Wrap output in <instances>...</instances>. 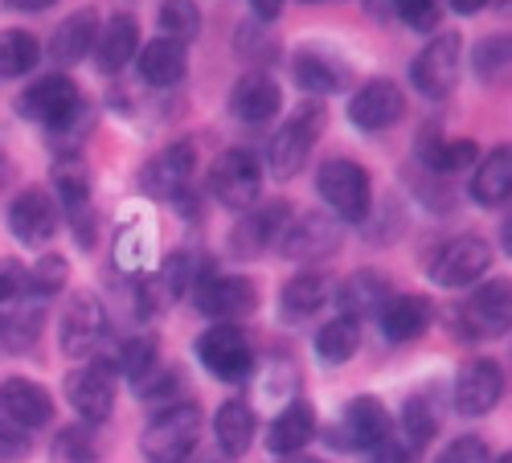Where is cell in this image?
<instances>
[{
	"mask_svg": "<svg viewBox=\"0 0 512 463\" xmlns=\"http://www.w3.org/2000/svg\"><path fill=\"white\" fill-rule=\"evenodd\" d=\"M508 320H512V304H508V283L504 279H492V283L476 287L459 308V324L467 328V336H504Z\"/></svg>",
	"mask_w": 512,
	"mask_h": 463,
	"instance_id": "cell-18",
	"label": "cell"
},
{
	"mask_svg": "<svg viewBox=\"0 0 512 463\" xmlns=\"http://www.w3.org/2000/svg\"><path fill=\"white\" fill-rule=\"evenodd\" d=\"M459 50L463 41L459 33H435L426 41V50L414 58L410 66V82L418 87L422 99H447L455 91V78H459Z\"/></svg>",
	"mask_w": 512,
	"mask_h": 463,
	"instance_id": "cell-6",
	"label": "cell"
},
{
	"mask_svg": "<svg viewBox=\"0 0 512 463\" xmlns=\"http://www.w3.org/2000/svg\"><path fill=\"white\" fill-rule=\"evenodd\" d=\"M291 78H295V87H300L304 95H312V99H324V95L345 87V70H340V62L328 58L324 50H316V46H304V50L291 54Z\"/></svg>",
	"mask_w": 512,
	"mask_h": 463,
	"instance_id": "cell-26",
	"label": "cell"
},
{
	"mask_svg": "<svg viewBox=\"0 0 512 463\" xmlns=\"http://www.w3.org/2000/svg\"><path fill=\"white\" fill-rule=\"evenodd\" d=\"M287 222H291L287 201L259 205L254 214H246V218L230 230V255H234V259H254V255H263L271 242H279V234H283Z\"/></svg>",
	"mask_w": 512,
	"mask_h": 463,
	"instance_id": "cell-19",
	"label": "cell"
},
{
	"mask_svg": "<svg viewBox=\"0 0 512 463\" xmlns=\"http://www.w3.org/2000/svg\"><path fill=\"white\" fill-rule=\"evenodd\" d=\"M357 349H361V324L349 320V316H336V320H328V324L316 332V353H320V361H328V365L349 361Z\"/></svg>",
	"mask_w": 512,
	"mask_h": 463,
	"instance_id": "cell-34",
	"label": "cell"
},
{
	"mask_svg": "<svg viewBox=\"0 0 512 463\" xmlns=\"http://www.w3.org/2000/svg\"><path fill=\"white\" fill-rule=\"evenodd\" d=\"M394 9H398V17H402L410 29H418V33L439 29V17H443L439 0H394Z\"/></svg>",
	"mask_w": 512,
	"mask_h": 463,
	"instance_id": "cell-44",
	"label": "cell"
},
{
	"mask_svg": "<svg viewBox=\"0 0 512 463\" xmlns=\"http://www.w3.org/2000/svg\"><path fill=\"white\" fill-rule=\"evenodd\" d=\"M91 128H95L91 107H87V103H74V107L54 123V128H46V132H50V144L58 148V156H78V148L87 144Z\"/></svg>",
	"mask_w": 512,
	"mask_h": 463,
	"instance_id": "cell-38",
	"label": "cell"
},
{
	"mask_svg": "<svg viewBox=\"0 0 512 463\" xmlns=\"http://www.w3.org/2000/svg\"><path fill=\"white\" fill-rule=\"evenodd\" d=\"M410 459H414V447L410 443H398L394 435L386 443L373 447V463H410Z\"/></svg>",
	"mask_w": 512,
	"mask_h": 463,
	"instance_id": "cell-49",
	"label": "cell"
},
{
	"mask_svg": "<svg viewBox=\"0 0 512 463\" xmlns=\"http://www.w3.org/2000/svg\"><path fill=\"white\" fill-rule=\"evenodd\" d=\"M201 439V406L173 402L164 406L140 435V451L148 463H181Z\"/></svg>",
	"mask_w": 512,
	"mask_h": 463,
	"instance_id": "cell-1",
	"label": "cell"
},
{
	"mask_svg": "<svg viewBox=\"0 0 512 463\" xmlns=\"http://www.w3.org/2000/svg\"><path fill=\"white\" fill-rule=\"evenodd\" d=\"M193 275H197V259L189 255V250H177V255H168L160 263V271L152 275V283L144 287V316L152 312H164V308H173L177 300H185L189 291H193Z\"/></svg>",
	"mask_w": 512,
	"mask_h": 463,
	"instance_id": "cell-21",
	"label": "cell"
},
{
	"mask_svg": "<svg viewBox=\"0 0 512 463\" xmlns=\"http://www.w3.org/2000/svg\"><path fill=\"white\" fill-rule=\"evenodd\" d=\"M70 283V263L62 255H41L29 271H25V291L33 300H50Z\"/></svg>",
	"mask_w": 512,
	"mask_h": 463,
	"instance_id": "cell-41",
	"label": "cell"
},
{
	"mask_svg": "<svg viewBox=\"0 0 512 463\" xmlns=\"http://www.w3.org/2000/svg\"><path fill=\"white\" fill-rule=\"evenodd\" d=\"M13 9H21V13H41V9H50L54 0H9Z\"/></svg>",
	"mask_w": 512,
	"mask_h": 463,
	"instance_id": "cell-52",
	"label": "cell"
},
{
	"mask_svg": "<svg viewBox=\"0 0 512 463\" xmlns=\"http://www.w3.org/2000/svg\"><path fill=\"white\" fill-rule=\"evenodd\" d=\"M402 115H406V95L390 78L365 82V87L349 99V119L361 132H381V128H390V123H398Z\"/></svg>",
	"mask_w": 512,
	"mask_h": 463,
	"instance_id": "cell-16",
	"label": "cell"
},
{
	"mask_svg": "<svg viewBox=\"0 0 512 463\" xmlns=\"http://www.w3.org/2000/svg\"><path fill=\"white\" fill-rule=\"evenodd\" d=\"M209 193L226 209H250L263 193V164L250 148H230L209 168Z\"/></svg>",
	"mask_w": 512,
	"mask_h": 463,
	"instance_id": "cell-4",
	"label": "cell"
},
{
	"mask_svg": "<svg viewBox=\"0 0 512 463\" xmlns=\"http://www.w3.org/2000/svg\"><path fill=\"white\" fill-rule=\"evenodd\" d=\"M140 54V25L136 17H111L107 25H99V37H95V62L103 74H115L123 70Z\"/></svg>",
	"mask_w": 512,
	"mask_h": 463,
	"instance_id": "cell-28",
	"label": "cell"
},
{
	"mask_svg": "<svg viewBox=\"0 0 512 463\" xmlns=\"http://www.w3.org/2000/svg\"><path fill=\"white\" fill-rule=\"evenodd\" d=\"M193 304L201 316L230 324V320H242L259 308V283L246 275H213L201 287H193Z\"/></svg>",
	"mask_w": 512,
	"mask_h": 463,
	"instance_id": "cell-7",
	"label": "cell"
},
{
	"mask_svg": "<svg viewBox=\"0 0 512 463\" xmlns=\"http://www.w3.org/2000/svg\"><path fill=\"white\" fill-rule=\"evenodd\" d=\"M431 300L426 296H390V304L377 312V328L386 341L394 345H406V341H418V336L431 328Z\"/></svg>",
	"mask_w": 512,
	"mask_h": 463,
	"instance_id": "cell-23",
	"label": "cell"
},
{
	"mask_svg": "<svg viewBox=\"0 0 512 463\" xmlns=\"http://www.w3.org/2000/svg\"><path fill=\"white\" fill-rule=\"evenodd\" d=\"M304 5H320V0H304Z\"/></svg>",
	"mask_w": 512,
	"mask_h": 463,
	"instance_id": "cell-55",
	"label": "cell"
},
{
	"mask_svg": "<svg viewBox=\"0 0 512 463\" xmlns=\"http://www.w3.org/2000/svg\"><path fill=\"white\" fill-rule=\"evenodd\" d=\"M107 336V312L95 296H70L62 324H58V341L66 357H91Z\"/></svg>",
	"mask_w": 512,
	"mask_h": 463,
	"instance_id": "cell-12",
	"label": "cell"
},
{
	"mask_svg": "<svg viewBox=\"0 0 512 463\" xmlns=\"http://www.w3.org/2000/svg\"><path fill=\"white\" fill-rule=\"evenodd\" d=\"M283 107V91H279V82L267 74V70H250L234 82V91H230V111L242 119V123H267L275 119Z\"/></svg>",
	"mask_w": 512,
	"mask_h": 463,
	"instance_id": "cell-22",
	"label": "cell"
},
{
	"mask_svg": "<svg viewBox=\"0 0 512 463\" xmlns=\"http://www.w3.org/2000/svg\"><path fill=\"white\" fill-rule=\"evenodd\" d=\"M504 394V369L500 361L492 357H480V361H467L455 377V386H451V406L455 414L463 418H480L488 414Z\"/></svg>",
	"mask_w": 512,
	"mask_h": 463,
	"instance_id": "cell-10",
	"label": "cell"
},
{
	"mask_svg": "<svg viewBox=\"0 0 512 463\" xmlns=\"http://www.w3.org/2000/svg\"><path fill=\"white\" fill-rule=\"evenodd\" d=\"M439 463H492V455H488V447H484V439H476V435H463V439H455L443 455H439Z\"/></svg>",
	"mask_w": 512,
	"mask_h": 463,
	"instance_id": "cell-46",
	"label": "cell"
},
{
	"mask_svg": "<svg viewBox=\"0 0 512 463\" xmlns=\"http://www.w3.org/2000/svg\"><path fill=\"white\" fill-rule=\"evenodd\" d=\"M283 463H328V459H316V455H287Z\"/></svg>",
	"mask_w": 512,
	"mask_h": 463,
	"instance_id": "cell-53",
	"label": "cell"
},
{
	"mask_svg": "<svg viewBox=\"0 0 512 463\" xmlns=\"http://www.w3.org/2000/svg\"><path fill=\"white\" fill-rule=\"evenodd\" d=\"M332 296V287H328V275L324 271H300L295 279L283 283V312L291 320H304L312 312H320Z\"/></svg>",
	"mask_w": 512,
	"mask_h": 463,
	"instance_id": "cell-32",
	"label": "cell"
},
{
	"mask_svg": "<svg viewBox=\"0 0 512 463\" xmlns=\"http://www.w3.org/2000/svg\"><path fill=\"white\" fill-rule=\"evenodd\" d=\"M496 463H508V459H496Z\"/></svg>",
	"mask_w": 512,
	"mask_h": 463,
	"instance_id": "cell-56",
	"label": "cell"
},
{
	"mask_svg": "<svg viewBox=\"0 0 512 463\" xmlns=\"http://www.w3.org/2000/svg\"><path fill=\"white\" fill-rule=\"evenodd\" d=\"M41 324H46V312H41L37 304H33L29 312H13L5 324H0V341H5L13 353L33 349V341L41 336Z\"/></svg>",
	"mask_w": 512,
	"mask_h": 463,
	"instance_id": "cell-43",
	"label": "cell"
},
{
	"mask_svg": "<svg viewBox=\"0 0 512 463\" xmlns=\"http://www.w3.org/2000/svg\"><path fill=\"white\" fill-rule=\"evenodd\" d=\"M504 66H508V41L504 37H484L476 46V78L492 82V78H500Z\"/></svg>",
	"mask_w": 512,
	"mask_h": 463,
	"instance_id": "cell-45",
	"label": "cell"
},
{
	"mask_svg": "<svg viewBox=\"0 0 512 463\" xmlns=\"http://www.w3.org/2000/svg\"><path fill=\"white\" fill-rule=\"evenodd\" d=\"M316 439V414L308 402H287L275 423L267 427V451L271 455H300Z\"/></svg>",
	"mask_w": 512,
	"mask_h": 463,
	"instance_id": "cell-27",
	"label": "cell"
},
{
	"mask_svg": "<svg viewBox=\"0 0 512 463\" xmlns=\"http://www.w3.org/2000/svg\"><path fill=\"white\" fill-rule=\"evenodd\" d=\"M95 37H99V13L95 9H78L70 13L58 29H54V41H50V54L58 66H78L95 50Z\"/></svg>",
	"mask_w": 512,
	"mask_h": 463,
	"instance_id": "cell-29",
	"label": "cell"
},
{
	"mask_svg": "<svg viewBox=\"0 0 512 463\" xmlns=\"http://www.w3.org/2000/svg\"><path fill=\"white\" fill-rule=\"evenodd\" d=\"M488 5V0H451V9L455 13H463V17H472V13H480Z\"/></svg>",
	"mask_w": 512,
	"mask_h": 463,
	"instance_id": "cell-51",
	"label": "cell"
},
{
	"mask_svg": "<svg viewBox=\"0 0 512 463\" xmlns=\"http://www.w3.org/2000/svg\"><path fill=\"white\" fill-rule=\"evenodd\" d=\"M488 267H492V246L484 238L463 234V238H451L435 255L431 275H435L439 287H472L488 275Z\"/></svg>",
	"mask_w": 512,
	"mask_h": 463,
	"instance_id": "cell-13",
	"label": "cell"
},
{
	"mask_svg": "<svg viewBox=\"0 0 512 463\" xmlns=\"http://www.w3.org/2000/svg\"><path fill=\"white\" fill-rule=\"evenodd\" d=\"M74 103H82L74 78H70V74H46V78H37L33 87H25L13 107H17L21 119L41 123V128H54V123H58Z\"/></svg>",
	"mask_w": 512,
	"mask_h": 463,
	"instance_id": "cell-14",
	"label": "cell"
},
{
	"mask_svg": "<svg viewBox=\"0 0 512 463\" xmlns=\"http://www.w3.org/2000/svg\"><path fill=\"white\" fill-rule=\"evenodd\" d=\"M156 365H160V345L152 341V336H127V341L115 349L111 373H123V377H132V382H144Z\"/></svg>",
	"mask_w": 512,
	"mask_h": 463,
	"instance_id": "cell-36",
	"label": "cell"
},
{
	"mask_svg": "<svg viewBox=\"0 0 512 463\" xmlns=\"http://www.w3.org/2000/svg\"><path fill=\"white\" fill-rule=\"evenodd\" d=\"M316 193L324 197V205L340 222H365L369 205H373V181L357 160H328L320 164V177H316Z\"/></svg>",
	"mask_w": 512,
	"mask_h": 463,
	"instance_id": "cell-2",
	"label": "cell"
},
{
	"mask_svg": "<svg viewBox=\"0 0 512 463\" xmlns=\"http://www.w3.org/2000/svg\"><path fill=\"white\" fill-rule=\"evenodd\" d=\"M29 455V431L13 427L9 418H0V463H13Z\"/></svg>",
	"mask_w": 512,
	"mask_h": 463,
	"instance_id": "cell-47",
	"label": "cell"
},
{
	"mask_svg": "<svg viewBox=\"0 0 512 463\" xmlns=\"http://www.w3.org/2000/svg\"><path fill=\"white\" fill-rule=\"evenodd\" d=\"M50 463H99V439L95 431L82 427H62L58 439L50 443Z\"/></svg>",
	"mask_w": 512,
	"mask_h": 463,
	"instance_id": "cell-39",
	"label": "cell"
},
{
	"mask_svg": "<svg viewBox=\"0 0 512 463\" xmlns=\"http://www.w3.org/2000/svg\"><path fill=\"white\" fill-rule=\"evenodd\" d=\"M0 418H9V423L21 427V431L46 427L54 418V398L41 382L9 377V382H0Z\"/></svg>",
	"mask_w": 512,
	"mask_h": 463,
	"instance_id": "cell-17",
	"label": "cell"
},
{
	"mask_svg": "<svg viewBox=\"0 0 512 463\" xmlns=\"http://www.w3.org/2000/svg\"><path fill=\"white\" fill-rule=\"evenodd\" d=\"M25 291V267L17 259H0V304L17 300Z\"/></svg>",
	"mask_w": 512,
	"mask_h": 463,
	"instance_id": "cell-48",
	"label": "cell"
},
{
	"mask_svg": "<svg viewBox=\"0 0 512 463\" xmlns=\"http://www.w3.org/2000/svg\"><path fill=\"white\" fill-rule=\"evenodd\" d=\"M279 246L287 259H300V263H312V259H324L340 246V230L332 218L324 214H300L295 222L283 226L279 234Z\"/></svg>",
	"mask_w": 512,
	"mask_h": 463,
	"instance_id": "cell-20",
	"label": "cell"
},
{
	"mask_svg": "<svg viewBox=\"0 0 512 463\" xmlns=\"http://www.w3.org/2000/svg\"><path fill=\"white\" fill-rule=\"evenodd\" d=\"M197 361L218 382H242L254 369V349L238 324H213L197 336Z\"/></svg>",
	"mask_w": 512,
	"mask_h": 463,
	"instance_id": "cell-5",
	"label": "cell"
},
{
	"mask_svg": "<svg viewBox=\"0 0 512 463\" xmlns=\"http://www.w3.org/2000/svg\"><path fill=\"white\" fill-rule=\"evenodd\" d=\"M193 168H197V148L189 140H177L160 148L144 168H140V189L148 197H160V201H173L189 189L193 181Z\"/></svg>",
	"mask_w": 512,
	"mask_h": 463,
	"instance_id": "cell-9",
	"label": "cell"
},
{
	"mask_svg": "<svg viewBox=\"0 0 512 463\" xmlns=\"http://www.w3.org/2000/svg\"><path fill=\"white\" fill-rule=\"evenodd\" d=\"M254 410L246 402H222L218 418H213V435H218V447L226 455H246V447L254 443Z\"/></svg>",
	"mask_w": 512,
	"mask_h": 463,
	"instance_id": "cell-33",
	"label": "cell"
},
{
	"mask_svg": "<svg viewBox=\"0 0 512 463\" xmlns=\"http://www.w3.org/2000/svg\"><path fill=\"white\" fill-rule=\"evenodd\" d=\"M9 230L25 246H46L58 234V201L50 197V189L41 185L21 189L9 205Z\"/></svg>",
	"mask_w": 512,
	"mask_h": 463,
	"instance_id": "cell-11",
	"label": "cell"
},
{
	"mask_svg": "<svg viewBox=\"0 0 512 463\" xmlns=\"http://www.w3.org/2000/svg\"><path fill=\"white\" fill-rule=\"evenodd\" d=\"M439 423H443V414H439V402L431 394H414L406 402V443L414 451L426 447V443L439 435Z\"/></svg>",
	"mask_w": 512,
	"mask_h": 463,
	"instance_id": "cell-40",
	"label": "cell"
},
{
	"mask_svg": "<svg viewBox=\"0 0 512 463\" xmlns=\"http://www.w3.org/2000/svg\"><path fill=\"white\" fill-rule=\"evenodd\" d=\"M320 128H324V99H304L291 111L287 128L271 140V173L283 181L300 173L320 140Z\"/></svg>",
	"mask_w": 512,
	"mask_h": 463,
	"instance_id": "cell-3",
	"label": "cell"
},
{
	"mask_svg": "<svg viewBox=\"0 0 512 463\" xmlns=\"http://www.w3.org/2000/svg\"><path fill=\"white\" fill-rule=\"evenodd\" d=\"M160 29H164L168 41H181V46H189V41L201 33L197 0H164V5H160Z\"/></svg>",
	"mask_w": 512,
	"mask_h": 463,
	"instance_id": "cell-42",
	"label": "cell"
},
{
	"mask_svg": "<svg viewBox=\"0 0 512 463\" xmlns=\"http://www.w3.org/2000/svg\"><path fill=\"white\" fill-rule=\"evenodd\" d=\"M336 304H340V316L361 324L365 316H377L390 304V279L377 275V271H353L345 283H340Z\"/></svg>",
	"mask_w": 512,
	"mask_h": 463,
	"instance_id": "cell-24",
	"label": "cell"
},
{
	"mask_svg": "<svg viewBox=\"0 0 512 463\" xmlns=\"http://www.w3.org/2000/svg\"><path fill=\"white\" fill-rule=\"evenodd\" d=\"M54 189H58V205L74 218L78 226V242L91 246L95 242V222H91V173L82 168L78 156H58L54 164Z\"/></svg>",
	"mask_w": 512,
	"mask_h": 463,
	"instance_id": "cell-15",
	"label": "cell"
},
{
	"mask_svg": "<svg viewBox=\"0 0 512 463\" xmlns=\"http://www.w3.org/2000/svg\"><path fill=\"white\" fill-rule=\"evenodd\" d=\"M508 193H512V164H508V144H500L484 160H476L472 201L476 205H504Z\"/></svg>",
	"mask_w": 512,
	"mask_h": 463,
	"instance_id": "cell-31",
	"label": "cell"
},
{
	"mask_svg": "<svg viewBox=\"0 0 512 463\" xmlns=\"http://www.w3.org/2000/svg\"><path fill=\"white\" fill-rule=\"evenodd\" d=\"M422 160L431 164L435 173H459V168L480 160V144L476 140H443V136H431V140L422 144Z\"/></svg>",
	"mask_w": 512,
	"mask_h": 463,
	"instance_id": "cell-37",
	"label": "cell"
},
{
	"mask_svg": "<svg viewBox=\"0 0 512 463\" xmlns=\"http://www.w3.org/2000/svg\"><path fill=\"white\" fill-rule=\"evenodd\" d=\"M41 41L29 29H5L0 33V78H21L37 66Z\"/></svg>",
	"mask_w": 512,
	"mask_h": 463,
	"instance_id": "cell-35",
	"label": "cell"
},
{
	"mask_svg": "<svg viewBox=\"0 0 512 463\" xmlns=\"http://www.w3.org/2000/svg\"><path fill=\"white\" fill-rule=\"evenodd\" d=\"M66 402L78 410V418L87 427H99L115 410V373L111 365H82L66 373Z\"/></svg>",
	"mask_w": 512,
	"mask_h": 463,
	"instance_id": "cell-8",
	"label": "cell"
},
{
	"mask_svg": "<svg viewBox=\"0 0 512 463\" xmlns=\"http://www.w3.org/2000/svg\"><path fill=\"white\" fill-rule=\"evenodd\" d=\"M345 439L353 443V447H365V451H373L377 443H386L390 435H394V418H390V410L381 406L377 398H369V394H361V398H353L349 406H345Z\"/></svg>",
	"mask_w": 512,
	"mask_h": 463,
	"instance_id": "cell-25",
	"label": "cell"
},
{
	"mask_svg": "<svg viewBox=\"0 0 512 463\" xmlns=\"http://www.w3.org/2000/svg\"><path fill=\"white\" fill-rule=\"evenodd\" d=\"M5 181H9V160L0 156V189H5Z\"/></svg>",
	"mask_w": 512,
	"mask_h": 463,
	"instance_id": "cell-54",
	"label": "cell"
},
{
	"mask_svg": "<svg viewBox=\"0 0 512 463\" xmlns=\"http://www.w3.org/2000/svg\"><path fill=\"white\" fill-rule=\"evenodd\" d=\"M189 70V50L181 41H168V37H156L140 50V78L148 87H177Z\"/></svg>",
	"mask_w": 512,
	"mask_h": 463,
	"instance_id": "cell-30",
	"label": "cell"
},
{
	"mask_svg": "<svg viewBox=\"0 0 512 463\" xmlns=\"http://www.w3.org/2000/svg\"><path fill=\"white\" fill-rule=\"evenodd\" d=\"M250 5H254V17L275 21V17L283 13V5H287V0H250Z\"/></svg>",
	"mask_w": 512,
	"mask_h": 463,
	"instance_id": "cell-50",
	"label": "cell"
}]
</instances>
